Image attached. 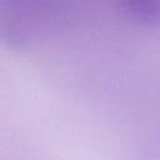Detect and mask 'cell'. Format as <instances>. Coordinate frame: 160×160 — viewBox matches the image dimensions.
Returning a JSON list of instances; mask_svg holds the SVG:
<instances>
[{"mask_svg":"<svg viewBox=\"0 0 160 160\" xmlns=\"http://www.w3.org/2000/svg\"><path fill=\"white\" fill-rule=\"evenodd\" d=\"M126 12L145 25L160 24V0H121Z\"/></svg>","mask_w":160,"mask_h":160,"instance_id":"cell-1","label":"cell"}]
</instances>
